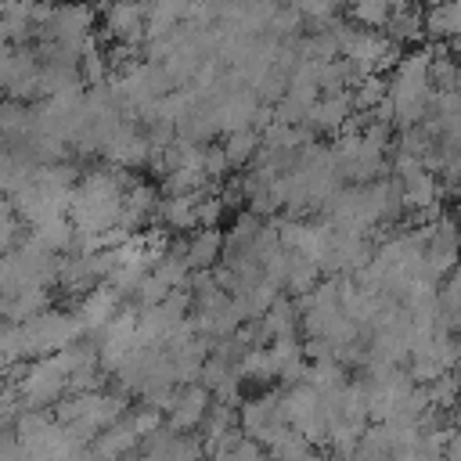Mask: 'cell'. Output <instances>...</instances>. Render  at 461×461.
Masks as SVG:
<instances>
[{"mask_svg":"<svg viewBox=\"0 0 461 461\" xmlns=\"http://www.w3.org/2000/svg\"><path fill=\"white\" fill-rule=\"evenodd\" d=\"M115 303H119V292H115V288H97V292H90L86 303H83V324H86V328H101L104 321L115 317Z\"/></svg>","mask_w":461,"mask_h":461,"instance_id":"6da1fadb","label":"cell"},{"mask_svg":"<svg viewBox=\"0 0 461 461\" xmlns=\"http://www.w3.org/2000/svg\"><path fill=\"white\" fill-rule=\"evenodd\" d=\"M220 249H223V238H220L216 230H202V234L191 241L184 263H187V267H209V263L220 256Z\"/></svg>","mask_w":461,"mask_h":461,"instance_id":"7a4b0ae2","label":"cell"},{"mask_svg":"<svg viewBox=\"0 0 461 461\" xmlns=\"http://www.w3.org/2000/svg\"><path fill=\"white\" fill-rule=\"evenodd\" d=\"M425 25H429L432 36H447V40H454V32H457V4H454V0H439V4H432V14L425 18Z\"/></svg>","mask_w":461,"mask_h":461,"instance_id":"3957f363","label":"cell"},{"mask_svg":"<svg viewBox=\"0 0 461 461\" xmlns=\"http://www.w3.org/2000/svg\"><path fill=\"white\" fill-rule=\"evenodd\" d=\"M176 407V403H173ZM205 418V389H191L184 400H180V407H176V414H173V425L176 429H187V425H194V421H202Z\"/></svg>","mask_w":461,"mask_h":461,"instance_id":"277c9868","label":"cell"},{"mask_svg":"<svg viewBox=\"0 0 461 461\" xmlns=\"http://www.w3.org/2000/svg\"><path fill=\"white\" fill-rule=\"evenodd\" d=\"M252 151H256V133L252 130H234L230 133V140H227V148H223V155H227V166H241V162H249L252 158Z\"/></svg>","mask_w":461,"mask_h":461,"instance_id":"5b68a950","label":"cell"},{"mask_svg":"<svg viewBox=\"0 0 461 461\" xmlns=\"http://www.w3.org/2000/svg\"><path fill=\"white\" fill-rule=\"evenodd\" d=\"M385 94H389L385 79H382V76H375V72H364V83H360V90L353 94V104H357V108H375Z\"/></svg>","mask_w":461,"mask_h":461,"instance_id":"8992f818","label":"cell"},{"mask_svg":"<svg viewBox=\"0 0 461 461\" xmlns=\"http://www.w3.org/2000/svg\"><path fill=\"white\" fill-rule=\"evenodd\" d=\"M349 11L364 25H382L393 7H389V0H349Z\"/></svg>","mask_w":461,"mask_h":461,"instance_id":"52a82bcc","label":"cell"},{"mask_svg":"<svg viewBox=\"0 0 461 461\" xmlns=\"http://www.w3.org/2000/svg\"><path fill=\"white\" fill-rule=\"evenodd\" d=\"M295 7L306 11V14H328L335 4H331V0H295Z\"/></svg>","mask_w":461,"mask_h":461,"instance_id":"ba28073f","label":"cell"}]
</instances>
